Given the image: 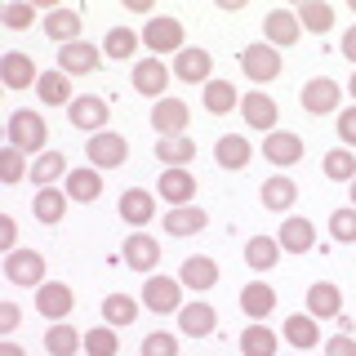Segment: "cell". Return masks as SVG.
Masks as SVG:
<instances>
[{
	"mask_svg": "<svg viewBox=\"0 0 356 356\" xmlns=\"http://www.w3.org/2000/svg\"><path fill=\"white\" fill-rule=\"evenodd\" d=\"M5 138H9V147H18L22 156H44V143H49V125H44L40 111L18 107V111H9Z\"/></svg>",
	"mask_w": 356,
	"mask_h": 356,
	"instance_id": "6da1fadb",
	"label": "cell"
},
{
	"mask_svg": "<svg viewBox=\"0 0 356 356\" xmlns=\"http://www.w3.org/2000/svg\"><path fill=\"white\" fill-rule=\"evenodd\" d=\"M5 281L22 289H40L44 285V254L40 250H14L5 254Z\"/></svg>",
	"mask_w": 356,
	"mask_h": 356,
	"instance_id": "7a4b0ae2",
	"label": "cell"
},
{
	"mask_svg": "<svg viewBox=\"0 0 356 356\" xmlns=\"http://www.w3.org/2000/svg\"><path fill=\"white\" fill-rule=\"evenodd\" d=\"M183 281L178 276H152L143 285V307L156 312V316H170V312H183Z\"/></svg>",
	"mask_w": 356,
	"mask_h": 356,
	"instance_id": "3957f363",
	"label": "cell"
},
{
	"mask_svg": "<svg viewBox=\"0 0 356 356\" xmlns=\"http://www.w3.org/2000/svg\"><path fill=\"white\" fill-rule=\"evenodd\" d=\"M183 22L178 18H165V14H156V18H147L143 22V44H147L152 54H183L187 44H183Z\"/></svg>",
	"mask_w": 356,
	"mask_h": 356,
	"instance_id": "277c9868",
	"label": "cell"
},
{
	"mask_svg": "<svg viewBox=\"0 0 356 356\" xmlns=\"http://www.w3.org/2000/svg\"><path fill=\"white\" fill-rule=\"evenodd\" d=\"M241 72L250 76L254 85L276 81V76H281V49H272L267 40H259V44H245V49H241Z\"/></svg>",
	"mask_w": 356,
	"mask_h": 356,
	"instance_id": "5b68a950",
	"label": "cell"
},
{
	"mask_svg": "<svg viewBox=\"0 0 356 356\" xmlns=\"http://www.w3.org/2000/svg\"><path fill=\"white\" fill-rule=\"evenodd\" d=\"M107 116H111V107H107V98H98V94H76V103L67 107L72 129H85L89 138L107 129Z\"/></svg>",
	"mask_w": 356,
	"mask_h": 356,
	"instance_id": "8992f818",
	"label": "cell"
},
{
	"mask_svg": "<svg viewBox=\"0 0 356 356\" xmlns=\"http://www.w3.org/2000/svg\"><path fill=\"white\" fill-rule=\"evenodd\" d=\"M85 156H89V165H94V170H116V165H125L129 143L120 138L116 129H103V134H94V138L85 143Z\"/></svg>",
	"mask_w": 356,
	"mask_h": 356,
	"instance_id": "52a82bcc",
	"label": "cell"
},
{
	"mask_svg": "<svg viewBox=\"0 0 356 356\" xmlns=\"http://www.w3.org/2000/svg\"><path fill=\"white\" fill-rule=\"evenodd\" d=\"M72 307H76V294H72V285L67 281H44L36 289V312L44 321H67L72 316Z\"/></svg>",
	"mask_w": 356,
	"mask_h": 356,
	"instance_id": "ba28073f",
	"label": "cell"
},
{
	"mask_svg": "<svg viewBox=\"0 0 356 356\" xmlns=\"http://www.w3.org/2000/svg\"><path fill=\"white\" fill-rule=\"evenodd\" d=\"M187 120H192V111H187L183 98H161V103L152 107V129L161 134V138H183Z\"/></svg>",
	"mask_w": 356,
	"mask_h": 356,
	"instance_id": "9c48e42d",
	"label": "cell"
},
{
	"mask_svg": "<svg viewBox=\"0 0 356 356\" xmlns=\"http://www.w3.org/2000/svg\"><path fill=\"white\" fill-rule=\"evenodd\" d=\"M263 36L272 49H289V44H298V36H303V22H298L294 9H267V18H263Z\"/></svg>",
	"mask_w": 356,
	"mask_h": 356,
	"instance_id": "30bf717a",
	"label": "cell"
},
{
	"mask_svg": "<svg viewBox=\"0 0 356 356\" xmlns=\"http://www.w3.org/2000/svg\"><path fill=\"white\" fill-rule=\"evenodd\" d=\"M263 156L276 165V170H289V165L303 161V138H298L294 129H272L263 138Z\"/></svg>",
	"mask_w": 356,
	"mask_h": 356,
	"instance_id": "8fae6325",
	"label": "cell"
},
{
	"mask_svg": "<svg viewBox=\"0 0 356 356\" xmlns=\"http://www.w3.org/2000/svg\"><path fill=\"white\" fill-rule=\"evenodd\" d=\"M303 111H312V116H330V111H339V98H343V85L330 81V76H316V81L303 85Z\"/></svg>",
	"mask_w": 356,
	"mask_h": 356,
	"instance_id": "7c38bea8",
	"label": "cell"
},
{
	"mask_svg": "<svg viewBox=\"0 0 356 356\" xmlns=\"http://www.w3.org/2000/svg\"><path fill=\"white\" fill-rule=\"evenodd\" d=\"M170 76H174V67H165L161 58H143V63H134V89H138L143 98H156V103H161L165 89H170Z\"/></svg>",
	"mask_w": 356,
	"mask_h": 356,
	"instance_id": "4fadbf2b",
	"label": "cell"
},
{
	"mask_svg": "<svg viewBox=\"0 0 356 356\" xmlns=\"http://www.w3.org/2000/svg\"><path fill=\"white\" fill-rule=\"evenodd\" d=\"M120 259H125V267H134V272H156L161 245H156V236H147V232H129L125 245H120Z\"/></svg>",
	"mask_w": 356,
	"mask_h": 356,
	"instance_id": "5bb4252c",
	"label": "cell"
},
{
	"mask_svg": "<svg viewBox=\"0 0 356 356\" xmlns=\"http://www.w3.org/2000/svg\"><path fill=\"white\" fill-rule=\"evenodd\" d=\"M98 63H103V49L89 40H76V44L58 49V72H67V76H89V72H98Z\"/></svg>",
	"mask_w": 356,
	"mask_h": 356,
	"instance_id": "9a60e30c",
	"label": "cell"
},
{
	"mask_svg": "<svg viewBox=\"0 0 356 356\" xmlns=\"http://www.w3.org/2000/svg\"><path fill=\"white\" fill-rule=\"evenodd\" d=\"M116 209H120V218H125L134 232H143L156 218V196L147 192V187H129V192H120V205Z\"/></svg>",
	"mask_w": 356,
	"mask_h": 356,
	"instance_id": "2e32d148",
	"label": "cell"
},
{
	"mask_svg": "<svg viewBox=\"0 0 356 356\" xmlns=\"http://www.w3.org/2000/svg\"><path fill=\"white\" fill-rule=\"evenodd\" d=\"M209 72H214V58H209V49H183L174 54V76L187 85H209Z\"/></svg>",
	"mask_w": 356,
	"mask_h": 356,
	"instance_id": "e0dca14e",
	"label": "cell"
},
{
	"mask_svg": "<svg viewBox=\"0 0 356 356\" xmlns=\"http://www.w3.org/2000/svg\"><path fill=\"white\" fill-rule=\"evenodd\" d=\"M276 241H281V250H285V254H307L312 245H316V222L289 214V218L281 222V232H276Z\"/></svg>",
	"mask_w": 356,
	"mask_h": 356,
	"instance_id": "ac0fdd59",
	"label": "cell"
},
{
	"mask_svg": "<svg viewBox=\"0 0 356 356\" xmlns=\"http://www.w3.org/2000/svg\"><path fill=\"white\" fill-rule=\"evenodd\" d=\"M307 316H316V321H339V316H343V294H339V285H330V281L307 285Z\"/></svg>",
	"mask_w": 356,
	"mask_h": 356,
	"instance_id": "d6986e66",
	"label": "cell"
},
{
	"mask_svg": "<svg viewBox=\"0 0 356 356\" xmlns=\"http://www.w3.org/2000/svg\"><path fill=\"white\" fill-rule=\"evenodd\" d=\"M0 81H5L9 89H31L40 81V72H36V63H31L27 54L9 49V54H0Z\"/></svg>",
	"mask_w": 356,
	"mask_h": 356,
	"instance_id": "ffe728a7",
	"label": "cell"
},
{
	"mask_svg": "<svg viewBox=\"0 0 356 356\" xmlns=\"http://www.w3.org/2000/svg\"><path fill=\"white\" fill-rule=\"evenodd\" d=\"M254 161V147L245 134H222L214 143V165L218 170H245V165Z\"/></svg>",
	"mask_w": 356,
	"mask_h": 356,
	"instance_id": "44dd1931",
	"label": "cell"
},
{
	"mask_svg": "<svg viewBox=\"0 0 356 356\" xmlns=\"http://www.w3.org/2000/svg\"><path fill=\"white\" fill-rule=\"evenodd\" d=\"M63 192L76 200V205H89V200L103 196V174L94 170V165H81V170H72L63 178Z\"/></svg>",
	"mask_w": 356,
	"mask_h": 356,
	"instance_id": "7402d4cb",
	"label": "cell"
},
{
	"mask_svg": "<svg viewBox=\"0 0 356 356\" xmlns=\"http://www.w3.org/2000/svg\"><path fill=\"white\" fill-rule=\"evenodd\" d=\"M241 116H245L250 129H263V134L276 129V103L263 94V89H250V94L241 98Z\"/></svg>",
	"mask_w": 356,
	"mask_h": 356,
	"instance_id": "603a6c76",
	"label": "cell"
},
{
	"mask_svg": "<svg viewBox=\"0 0 356 356\" xmlns=\"http://www.w3.org/2000/svg\"><path fill=\"white\" fill-rule=\"evenodd\" d=\"M178 330H183L187 339H209V334L218 330V312L209 303H183V312H178Z\"/></svg>",
	"mask_w": 356,
	"mask_h": 356,
	"instance_id": "cb8c5ba5",
	"label": "cell"
},
{
	"mask_svg": "<svg viewBox=\"0 0 356 356\" xmlns=\"http://www.w3.org/2000/svg\"><path fill=\"white\" fill-rule=\"evenodd\" d=\"M161 222H165V232L170 236H196V232H205L209 227V214L200 205H178V209H170V214H161Z\"/></svg>",
	"mask_w": 356,
	"mask_h": 356,
	"instance_id": "d4e9b609",
	"label": "cell"
},
{
	"mask_svg": "<svg viewBox=\"0 0 356 356\" xmlns=\"http://www.w3.org/2000/svg\"><path fill=\"white\" fill-rule=\"evenodd\" d=\"M156 196L170 200V209L192 205V196H196V178L187 174V170H165V174H161V183H156Z\"/></svg>",
	"mask_w": 356,
	"mask_h": 356,
	"instance_id": "484cf974",
	"label": "cell"
},
{
	"mask_svg": "<svg viewBox=\"0 0 356 356\" xmlns=\"http://www.w3.org/2000/svg\"><path fill=\"white\" fill-rule=\"evenodd\" d=\"M178 281L187 289H196V294H205V289L218 285V263L205 259V254H192V259H183V272H178Z\"/></svg>",
	"mask_w": 356,
	"mask_h": 356,
	"instance_id": "4316f807",
	"label": "cell"
},
{
	"mask_svg": "<svg viewBox=\"0 0 356 356\" xmlns=\"http://www.w3.org/2000/svg\"><path fill=\"white\" fill-rule=\"evenodd\" d=\"M44 36H49L54 44H76L81 40V14H76V9H49V14H44Z\"/></svg>",
	"mask_w": 356,
	"mask_h": 356,
	"instance_id": "83f0119b",
	"label": "cell"
},
{
	"mask_svg": "<svg viewBox=\"0 0 356 356\" xmlns=\"http://www.w3.org/2000/svg\"><path fill=\"white\" fill-rule=\"evenodd\" d=\"M67 205H72V196L63 192V187H40L36 200H31V214H36V222H44V227H54V222H63Z\"/></svg>",
	"mask_w": 356,
	"mask_h": 356,
	"instance_id": "f1b7e54d",
	"label": "cell"
},
{
	"mask_svg": "<svg viewBox=\"0 0 356 356\" xmlns=\"http://www.w3.org/2000/svg\"><path fill=\"white\" fill-rule=\"evenodd\" d=\"M36 94H40L44 107H72L76 103V98H72V76H67V72H40Z\"/></svg>",
	"mask_w": 356,
	"mask_h": 356,
	"instance_id": "f546056e",
	"label": "cell"
},
{
	"mask_svg": "<svg viewBox=\"0 0 356 356\" xmlns=\"http://www.w3.org/2000/svg\"><path fill=\"white\" fill-rule=\"evenodd\" d=\"M241 312L250 321H263V316H272L276 312V289L272 285H263V281H250L241 289Z\"/></svg>",
	"mask_w": 356,
	"mask_h": 356,
	"instance_id": "4dcf8cb0",
	"label": "cell"
},
{
	"mask_svg": "<svg viewBox=\"0 0 356 356\" xmlns=\"http://www.w3.org/2000/svg\"><path fill=\"white\" fill-rule=\"evenodd\" d=\"M285 343H289V348H298V352L316 348V343H321L316 316H307V312H294V316H285Z\"/></svg>",
	"mask_w": 356,
	"mask_h": 356,
	"instance_id": "1f68e13d",
	"label": "cell"
},
{
	"mask_svg": "<svg viewBox=\"0 0 356 356\" xmlns=\"http://www.w3.org/2000/svg\"><path fill=\"white\" fill-rule=\"evenodd\" d=\"M294 200H298V183H294V178L276 174V178H267V183H263V205L272 209V214H289Z\"/></svg>",
	"mask_w": 356,
	"mask_h": 356,
	"instance_id": "d6a6232c",
	"label": "cell"
},
{
	"mask_svg": "<svg viewBox=\"0 0 356 356\" xmlns=\"http://www.w3.org/2000/svg\"><path fill=\"white\" fill-rule=\"evenodd\" d=\"M276 259H281V241H276V236H250V245H245V263H250V272H272Z\"/></svg>",
	"mask_w": 356,
	"mask_h": 356,
	"instance_id": "836d02e7",
	"label": "cell"
},
{
	"mask_svg": "<svg viewBox=\"0 0 356 356\" xmlns=\"http://www.w3.org/2000/svg\"><path fill=\"white\" fill-rule=\"evenodd\" d=\"M44 348H49V356H76L85 348V334H76L67 321H54V325L44 330Z\"/></svg>",
	"mask_w": 356,
	"mask_h": 356,
	"instance_id": "e575fe53",
	"label": "cell"
},
{
	"mask_svg": "<svg viewBox=\"0 0 356 356\" xmlns=\"http://www.w3.org/2000/svg\"><path fill=\"white\" fill-rule=\"evenodd\" d=\"M156 156L165 161V170H187V165L196 161V143L187 138V134L183 138H161L156 143Z\"/></svg>",
	"mask_w": 356,
	"mask_h": 356,
	"instance_id": "d590c367",
	"label": "cell"
},
{
	"mask_svg": "<svg viewBox=\"0 0 356 356\" xmlns=\"http://www.w3.org/2000/svg\"><path fill=\"white\" fill-rule=\"evenodd\" d=\"M138 40H143L138 31H129V27H111L107 36H103V54H107L111 63H129L134 54H138Z\"/></svg>",
	"mask_w": 356,
	"mask_h": 356,
	"instance_id": "8d00e7d4",
	"label": "cell"
},
{
	"mask_svg": "<svg viewBox=\"0 0 356 356\" xmlns=\"http://www.w3.org/2000/svg\"><path fill=\"white\" fill-rule=\"evenodd\" d=\"M241 352L245 356H276V330L259 325V321H250V325L241 330Z\"/></svg>",
	"mask_w": 356,
	"mask_h": 356,
	"instance_id": "74e56055",
	"label": "cell"
},
{
	"mask_svg": "<svg viewBox=\"0 0 356 356\" xmlns=\"http://www.w3.org/2000/svg\"><path fill=\"white\" fill-rule=\"evenodd\" d=\"M294 14H298V22H303V31H316V36L334 27V5L330 0H303Z\"/></svg>",
	"mask_w": 356,
	"mask_h": 356,
	"instance_id": "f35d334b",
	"label": "cell"
},
{
	"mask_svg": "<svg viewBox=\"0 0 356 356\" xmlns=\"http://www.w3.org/2000/svg\"><path fill=\"white\" fill-rule=\"evenodd\" d=\"M103 321L107 325H134L138 321V298H129V294H107L103 298Z\"/></svg>",
	"mask_w": 356,
	"mask_h": 356,
	"instance_id": "ab89813d",
	"label": "cell"
},
{
	"mask_svg": "<svg viewBox=\"0 0 356 356\" xmlns=\"http://www.w3.org/2000/svg\"><path fill=\"white\" fill-rule=\"evenodd\" d=\"M205 107H209V116H227L232 107H241L236 85H232V81H209L205 85Z\"/></svg>",
	"mask_w": 356,
	"mask_h": 356,
	"instance_id": "60d3db41",
	"label": "cell"
},
{
	"mask_svg": "<svg viewBox=\"0 0 356 356\" xmlns=\"http://www.w3.org/2000/svg\"><path fill=\"white\" fill-rule=\"evenodd\" d=\"M31 178L36 187H54V178H67V156L63 152H44L31 161Z\"/></svg>",
	"mask_w": 356,
	"mask_h": 356,
	"instance_id": "b9f144b4",
	"label": "cell"
},
{
	"mask_svg": "<svg viewBox=\"0 0 356 356\" xmlns=\"http://www.w3.org/2000/svg\"><path fill=\"white\" fill-rule=\"evenodd\" d=\"M325 178H334V183H352L356 178V152L352 147H334V152H325Z\"/></svg>",
	"mask_w": 356,
	"mask_h": 356,
	"instance_id": "7bdbcfd3",
	"label": "cell"
},
{
	"mask_svg": "<svg viewBox=\"0 0 356 356\" xmlns=\"http://www.w3.org/2000/svg\"><path fill=\"white\" fill-rule=\"evenodd\" d=\"M116 352H120L116 325H94L85 334V356H116Z\"/></svg>",
	"mask_w": 356,
	"mask_h": 356,
	"instance_id": "ee69618b",
	"label": "cell"
},
{
	"mask_svg": "<svg viewBox=\"0 0 356 356\" xmlns=\"http://www.w3.org/2000/svg\"><path fill=\"white\" fill-rule=\"evenodd\" d=\"M22 178H31V170H27V156H22L18 147H9V143H5V152H0V183H5V187H14V183H22Z\"/></svg>",
	"mask_w": 356,
	"mask_h": 356,
	"instance_id": "f6af8a7d",
	"label": "cell"
},
{
	"mask_svg": "<svg viewBox=\"0 0 356 356\" xmlns=\"http://www.w3.org/2000/svg\"><path fill=\"white\" fill-rule=\"evenodd\" d=\"M330 236L339 245H356V205H343L330 214Z\"/></svg>",
	"mask_w": 356,
	"mask_h": 356,
	"instance_id": "bcb514c9",
	"label": "cell"
},
{
	"mask_svg": "<svg viewBox=\"0 0 356 356\" xmlns=\"http://www.w3.org/2000/svg\"><path fill=\"white\" fill-rule=\"evenodd\" d=\"M0 22H5L9 31L31 27V22H36V5H27V0H14V5H5V9H0Z\"/></svg>",
	"mask_w": 356,
	"mask_h": 356,
	"instance_id": "7dc6e473",
	"label": "cell"
},
{
	"mask_svg": "<svg viewBox=\"0 0 356 356\" xmlns=\"http://www.w3.org/2000/svg\"><path fill=\"white\" fill-rule=\"evenodd\" d=\"M143 356H178V339L170 330H156V334H147L143 339V348H138Z\"/></svg>",
	"mask_w": 356,
	"mask_h": 356,
	"instance_id": "c3c4849f",
	"label": "cell"
},
{
	"mask_svg": "<svg viewBox=\"0 0 356 356\" xmlns=\"http://www.w3.org/2000/svg\"><path fill=\"white\" fill-rule=\"evenodd\" d=\"M339 143H348V147H356V103L339 111Z\"/></svg>",
	"mask_w": 356,
	"mask_h": 356,
	"instance_id": "681fc988",
	"label": "cell"
},
{
	"mask_svg": "<svg viewBox=\"0 0 356 356\" xmlns=\"http://www.w3.org/2000/svg\"><path fill=\"white\" fill-rule=\"evenodd\" d=\"M0 250H5V254L18 250V222L9 218V214H0Z\"/></svg>",
	"mask_w": 356,
	"mask_h": 356,
	"instance_id": "f907efd6",
	"label": "cell"
},
{
	"mask_svg": "<svg viewBox=\"0 0 356 356\" xmlns=\"http://www.w3.org/2000/svg\"><path fill=\"white\" fill-rule=\"evenodd\" d=\"M18 316H22V307L14 303V298H5V303H0V334H14L18 330Z\"/></svg>",
	"mask_w": 356,
	"mask_h": 356,
	"instance_id": "816d5d0a",
	"label": "cell"
},
{
	"mask_svg": "<svg viewBox=\"0 0 356 356\" xmlns=\"http://www.w3.org/2000/svg\"><path fill=\"white\" fill-rule=\"evenodd\" d=\"M325 356H356V339L352 334H334L325 343Z\"/></svg>",
	"mask_w": 356,
	"mask_h": 356,
	"instance_id": "f5cc1de1",
	"label": "cell"
},
{
	"mask_svg": "<svg viewBox=\"0 0 356 356\" xmlns=\"http://www.w3.org/2000/svg\"><path fill=\"white\" fill-rule=\"evenodd\" d=\"M339 49H343V58H348V63L356 67V22L348 27V36H343V44H339Z\"/></svg>",
	"mask_w": 356,
	"mask_h": 356,
	"instance_id": "db71d44e",
	"label": "cell"
},
{
	"mask_svg": "<svg viewBox=\"0 0 356 356\" xmlns=\"http://www.w3.org/2000/svg\"><path fill=\"white\" fill-rule=\"evenodd\" d=\"M129 14H152V0H125Z\"/></svg>",
	"mask_w": 356,
	"mask_h": 356,
	"instance_id": "11a10c76",
	"label": "cell"
},
{
	"mask_svg": "<svg viewBox=\"0 0 356 356\" xmlns=\"http://www.w3.org/2000/svg\"><path fill=\"white\" fill-rule=\"evenodd\" d=\"M0 356H27V352H22L18 343H9V339H5V343H0Z\"/></svg>",
	"mask_w": 356,
	"mask_h": 356,
	"instance_id": "9f6ffc18",
	"label": "cell"
},
{
	"mask_svg": "<svg viewBox=\"0 0 356 356\" xmlns=\"http://www.w3.org/2000/svg\"><path fill=\"white\" fill-rule=\"evenodd\" d=\"M348 94H352V103H356V72H352V81H348Z\"/></svg>",
	"mask_w": 356,
	"mask_h": 356,
	"instance_id": "6f0895ef",
	"label": "cell"
},
{
	"mask_svg": "<svg viewBox=\"0 0 356 356\" xmlns=\"http://www.w3.org/2000/svg\"><path fill=\"white\" fill-rule=\"evenodd\" d=\"M348 187H352V205H356V178H352V183H348Z\"/></svg>",
	"mask_w": 356,
	"mask_h": 356,
	"instance_id": "680465c9",
	"label": "cell"
},
{
	"mask_svg": "<svg viewBox=\"0 0 356 356\" xmlns=\"http://www.w3.org/2000/svg\"><path fill=\"white\" fill-rule=\"evenodd\" d=\"M352 14H356V0H352Z\"/></svg>",
	"mask_w": 356,
	"mask_h": 356,
	"instance_id": "91938a15",
	"label": "cell"
}]
</instances>
